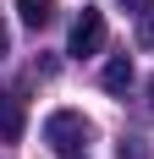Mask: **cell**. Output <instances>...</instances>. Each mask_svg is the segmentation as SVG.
I'll list each match as a JSON object with an SVG mask.
<instances>
[{"label":"cell","instance_id":"cell-4","mask_svg":"<svg viewBox=\"0 0 154 159\" xmlns=\"http://www.w3.org/2000/svg\"><path fill=\"white\" fill-rule=\"evenodd\" d=\"M17 11L28 28H50V16H55V0H17Z\"/></svg>","mask_w":154,"mask_h":159},{"label":"cell","instance_id":"cell-1","mask_svg":"<svg viewBox=\"0 0 154 159\" xmlns=\"http://www.w3.org/2000/svg\"><path fill=\"white\" fill-rule=\"evenodd\" d=\"M88 137H94V126L83 110H50L44 115V143L55 154H88Z\"/></svg>","mask_w":154,"mask_h":159},{"label":"cell","instance_id":"cell-6","mask_svg":"<svg viewBox=\"0 0 154 159\" xmlns=\"http://www.w3.org/2000/svg\"><path fill=\"white\" fill-rule=\"evenodd\" d=\"M138 44H143V49H154V11H143V16H138Z\"/></svg>","mask_w":154,"mask_h":159},{"label":"cell","instance_id":"cell-8","mask_svg":"<svg viewBox=\"0 0 154 159\" xmlns=\"http://www.w3.org/2000/svg\"><path fill=\"white\" fill-rule=\"evenodd\" d=\"M121 11H132V16H143V11H154V0H121Z\"/></svg>","mask_w":154,"mask_h":159},{"label":"cell","instance_id":"cell-10","mask_svg":"<svg viewBox=\"0 0 154 159\" xmlns=\"http://www.w3.org/2000/svg\"><path fill=\"white\" fill-rule=\"evenodd\" d=\"M61 159H88V154H61Z\"/></svg>","mask_w":154,"mask_h":159},{"label":"cell","instance_id":"cell-11","mask_svg":"<svg viewBox=\"0 0 154 159\" xmlns=\"http://www.w3.org/2000/svg\"><path fill=\"white\" fill-rule=\"evenodd\" d=\"M149 104H154V77H149Z\"/></svg>","mask_w":154,"mask_h":159},{"label":"cell","instance_id":"cell-9","mask_svg":"<svg viewBox=\"0 0 154 159\" xmlns=\"http://www.w3.org/2000/svg\"><path fill=\"white\" fill-rule=\"evenodd\" d=\"M6 49H11V28L0 22V55H6Z\"/></svg>","mask_w":154,"mask_h":159},{"label":"cell","instance_id":"cell-2","mask_svg":"<svg viewBox=\"0 0 154 159\" xmlns=\"http://www.w3.org/2000/svg\"><path fill=\"white\" fill-rule=\"evenodd\" d=\"M99 49H105V16L83 6V16L72 22V39H66V55L83 61V55H99Z\"/></svg>","mask_w":154,"mask_h":159},{"label":"cell","instance_id":"cell-3","mask_svg":"<svg viewBox=\"0 0 154 159\" xmlns=\"http://www.w3.org/2000/svg\"><path fill=\"white\" fill-rule=\"evenodd\" d=\"M99 82H105L110 93H127V88H132V61H127V55H110L105 71H99Z\"/></svg>","mask_w":154,"mask_h":159},{"label":"cell","instance_id":"cell-7","mask_svg":"<svg viewBox=\"0 0 154 159\" xmlns=\"http://www.w3.org/2000/svg\"><path fill=\"white\" fill-rule=\"evenodd\" d=\"M121 159H149V154H143V143H138V137H127V143H121Z\"/></svg>","mask_w":154,"mask_h":159},{"label":"cell","instance_id":"cell-5","mask_svg":"<svg viewBox=\"0 0 154 159\" xmlns=\"http://www.w3.org/2000/svg\"><path fill=\"white\" fill-rule=\"evenodd\" d=\"M0 137H6V143H11V137H22V104H17V99H6V93H0Z\"/></svg>","mask_w":154,"mask_h":159}]
</instances>
